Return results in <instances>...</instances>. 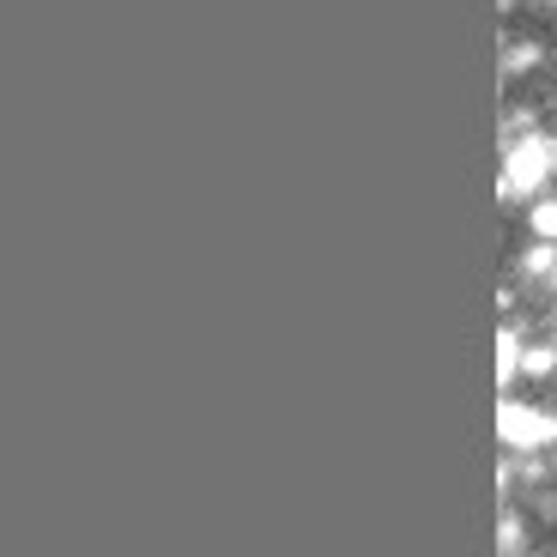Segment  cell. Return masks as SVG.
<instances>
[{
	"label": "cell",
	"mask_w": 557,
	"mask_h": 557,
	"mask_svg": "<svg viewBox=\"0 0 557 557\" xmlns=\"http://www.w3.org/2000/svg\"><path fill=\"white\" fill-rule=\"evenodd\" d=\"M552 285H557V261H552Z\"/></svg>",
	"instance_id": "cell-6"
},
{
	"label": "cell",
	"mask_w": 557,
	"mask_h": 557,
	"mask_svg": "<svg viewBox=\"0 0 557 557\" xmlns=\"http://www.w3.org/2000/svg\"><path fill=\"white\" fill-rule=\"evenodd\" d=\"M497 436H503V448H516V455H528V448H545V443L557 436V418L545 412V406L503 400V406H497Z\"/></svg>",
	"instance_id": "cell-1"
},
{
	"label": "cell",
	"mask_w": 557,
	"mask_h": 557,
	"mask_svg": "<svg viewBox=\"0 0 557 557\" xmlns=\"http://www.w3.org/2000/svg\"><path fill=\"white\" fill-rule=\"evenodd\" d=\"M533 237H545V243L557 237V200H540V207H533Z\"/></svg>",
	"instance_id": "cell-4"
},
{
	"label": "cell",
	"mask_w": 557,
	"mask_h": 557,
	"mask_svg": "<svg viewBox=\"0 0 557 557\" xmlns=\"http://www.w3.org/2000/svg\"><path fill=\"white\" fill-rule=\"evenodd\" d=\"M552 164H557V158H552V139H545V134L516 139V146H509V158H503V195H516V200L533 195Z\"/></svg>",
	"instance_id": "cell-2"
},
{
	"label": "cell",
	"mask_w": 557,
	"mask_h": 557,
	"mask_svg": "<svg viewBox=\"0 0 557 557\" xmlns=\"http://www.w3.org/2000/svg\"><path fill=\"white\" fill-rule=\"evenodd\" d=\"M552 363H557V351H552V346H533L528 358H521V370H533V376H545Z\"/></svg>",
	"instance_id": "cell-5"
},
{
	"label": "cell",
	"mask_w": 557,
	"mask_h": 557,
	"mask_svg": "<svg viewBox=\"0 0 557 557\" xmlns=\"http://www.w3.org/2000/svg\"><path fill=\"white\" fill-rule=\"evenodd\" d=\"M516 370H521V339H516V334H503V339H497V376L509 382Z\"/></svg>",
	"instance_id": "cell-3"
},
{
	"label": "cell",
	"mask_w": 557,
	"mask_h": 557,
	"mask_svg": "<svg viewBox=\"0 0 557 557\" xmlns=\"http://www.w3.org/2000/svg\"><path fill=\"white\" fill-rule=\"evenodd\" d=\"M552 158H557V139H552Z\"/></svg>",
	"instance_id": "cell-7"
}]
</instances>
